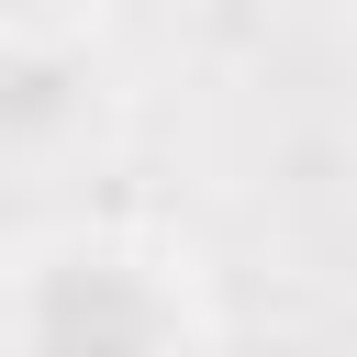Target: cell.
I'll return each mask as SVG.
<instances>
[{"instance_id":"1","label":"cell","mask_w":357,"mask_h":357,"mask_svg":"<svg viewBox=\"0 0 357 357\" xmlns=\"http://www.w3.org/2000/svg\"><path fill=\"white\" fill-rule=\"evenodd\" d=\"M0 357H201V290L134 223H56L0 257Z\"/></svg>"}]
</instances>
